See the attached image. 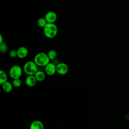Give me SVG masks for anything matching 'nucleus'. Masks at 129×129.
Here are the masks:
<instances>
[{"mask_svg": "<svg viewBox=\"0 0 129 129\" xmlns=\"http://www.w3.org/2000/svg\"><path fill=\"white\" fill-rule=\"evenodd\" d=\"M34 76L35 77L37 81L42 82L45 80V77H46V74L42 71L38 70L37 72L34 75Z\"/></svg>", "mask_w": 129, "mask_h": 129, "instance_id": "12", "label": "nucleus"}, {"mask_svg": "<svg viewBox=\"0 0 129 129\" xmlns=\"http://www.w3.org/2000/svg\"><path fill=\"white\" fill-rule=\"evenodd\" d=\"M8 47L7 44L3 42V43L0 44V51L2 53H6L8 51Z\"/></svg>", "mask_w": 129, "mask_h": 129, "instance_id": "17", "label": "nucleus"}, {"mask_svg": "<svg viewBox=\"0 0 129 129\" xmlns=\"http://www.w3.org/2000/svg\"><path fill=\"white\" fill-rule=\"evenodd\" d=\"M30 129H44V125L41 121L35 120L31 123Z\"/></svg>", "mask_w": 129, "mask_h": 129, "instance_id": "10", "label": "nucleus"}, {"mask_svg": "<svg viewBox=\"0 0 129 129\" xmlns=\"http://www.w3.org/2000/svg\"><path fill=\"white\" fill-rule=\"evenodd\" d=\"M47 54L50 60L54 59L57 57V55L56 51L54 49H50L48 51Z\"/></svg>", "mask_w": 129, "mask_h": 129, "instance_id": "15", "label": "nucleus"}, {"mask_svg": "<svg viewBox=\"0 0 129 129\" xmlns=\"http://www.w3.org/2000/svg\"><path fill=\"white\" fill-rule=\"evenodd\" d=\"M22 72V69L20 66L14 65L11 67L9 70V75L13 80L20 78Z\"/></svg>", "mask_w": 129, "mask_h": 129, "instance_id": "4", "label": "nucleus"}, {"mask_svg": "<svg viewBox=\"0 0 129 129\" xmlns=\"http://www.w3.org/2000/svg\"><path fill=\"white\" fill-rule=\"evenodd\" d=\"M17 57L22 59L25 58L28 54V50L25 46H20L17 49Z\"/></svg>", "mask_w": 129, "mask_h": 129, "instance_id": "8", "label": "nucleus"}, {"mask_svg": "<svg viewBox=\"0 0 129 129\" xmlns=\"http://www.w3.org/2000/svg\"><path fill=\"white\" fill-rule=\"evenodd\" d=\"M50 58L47 53L44 52H39L34 56L33 61L38 67H45L50 62Z\"/></svg>", "mask_w": 129, "mask_h": 129, "instance_id": "1", "label": "nucleus"}, {"mask_svg": "<svg viewBox=\"0 0 129 129\" xmlns=\"http://www.w3.org/2000/svg\"><path fill=\"white\" fill-rule=\"evenodd\" d=\"M37 80L34 75H29L25 79V84L29 87H34L37 83Z\"/></svg>", "mask_w": 129, "mask_h": 129, "instance_id": "9", "label": "nucleus"}, {"mask_svg": "<svg viewBox=\"0 0 129 129\" xmlns=\"http://www.w3.org/2000/svg\"><path fill=\"white\" fill-rule=\"evenodd\" d=\"M12 84L13 87L15 88H19L22 85V81L20 78L13 79L12 82Z\"/></svg>", "mask_w": 129, "mask_h": 129, "instance_id": "16", "label": "nucleus"}, {"mask_svg": "<svg viewBox=\"0 0 129 129\" xmlns=\"http://www.w3.org/2000/svg\"><path fill=\"white\" fill-rule=\"evenodd\" d=\"M4 41H3V36L0 34V44L3 43Z\"/></svg>", "mask_w": 129, "mask_h": 129, "instance_id": "19", "label": "nucleus"}, {"mask_svg": "<svg viewBox=\"0 0 129 129\" xmlns=\"http://www.w3.org/2000/svg\"><path fill=\"white\" fill-rule=\"evenodd\" d=\"M2 85V88L3 91L6 93L11 92L13 89V84L9 81H7L3 83Z\"/></svg>", "mask_w": 129, "mask_h": 129, "instance_id": "11", "label": "nucleus"}, {"mask_svg": "<svg viewBox=\"0 0 129 129\" xmlns=\"http://www.w3.org/2000/svg\"><path fill=\"white\" fill-rule=\"evenodd\" d=\"M23 71L27 75H34L38 71V66L34 61H28L23 66Z\"/></svg>", "mask_w": 129, "mask_h": 129, "instance_id": "3", "label": "nucleus"}, {"mask_svg": "<svg viewBox=\"0 0 129 129\" xmlns=\"http://www.w3.org/2000/svg\"><path fill=\"white\" fill-rule=\"evenodd\" d=\"M56 73L60 75H64L69 72V67L64 62H59L56 65Z\"/></svg>", "mask_w": 129, "mask_h": 129, "instance_id": "5", "label": "nucleus"}, {"mask_svg": "<svg viewBox=\"0 0 129 129\" xmlns=\"http://www.w3.org/2000/svg\"><path fill=\"white\" fill-rule=\"evenodd\" d=\"M58 32V28L55 23H48L43 28V33L45 36L48 38L55 37Z\"/></svg>", "mask_w": 129, "mask_h": 129, "instance_id": "2", "label": "nucleus"}, {"mask_svg": "<svg viewBox=\"0 0 129 129\" xmlns=\"http://www.w3.org/2000/svg\"><path fill=\"white\" fill-rule=\"evenodd\" d=\"M8 81V76L6 73L2 70H0V84L2 85Z\"/></svg>", "mask_w": 129, "mask_h": 129, "instance_id": "13", "label": "nucleus"}, {"mask_svg": "<svg viewBox=\"0 0 129 129\" xmlns=\"http://www.w3.org/2000/svg\"><path fill=\"white\" fill-rule=\"evenodd\" d=\"M45 67V73L48 76H53L56 73V65L52 63H48Z\"/></svg>", "mask_w": 129, "mask_h": 129, "instance_id": "6", "label": "nucleus"}, {"mask_svg": "<svg viewBox=\"0 0 129 129\" xmlns=\"http://www.w3.org/2000/svg\"><path fill=\"white\" fill-rule=\"evenodd\" d=\"M44 18L47 23H54L57 19V15L53 11H48L45 14Z\"/></svg>", "mask_w": 129, "mask_h": 129, "instance_id": "7", "label": "nucleus"}, {"mask_svg": "<svg viewBox=\"0 0 129 129\" xmlns=\"http://www.w3.org/2000/svg\"><path fill=\"white\" fill-rule=\"evenodd\" d=\"M37 24L39 27L43 28L47 24V22L44 17H41L37 20Z\"/></svg>", "mask_w": 129, "mask_h": 129, "instance_id": "14", "label": "nucleus"}, {"mask_svg": "<svg viewBox=\"0 0 129 129\" xmlns=\"http://www.w3.org/2000/svg\"><path fill=\"white\" fill-rule=\"evenodd\" d=\"M9 55L12 58H15L17 56V50L16 49H12L9 52Z\"/></svg>", "mask_w": 129, "mask_h": 129, "instance_id": "18", "label": "nucleus"}]
</instances>
